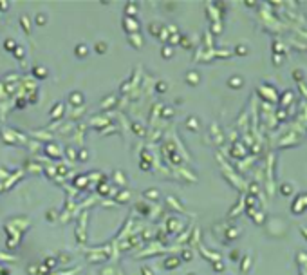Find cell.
Listing matches in <instances>:
<instances>
[{
  "instance_id": "cell-6",
  "label": "cell",
  "mask_w": 307,
  "mask_h": 275,
  "mask_svg": "<svg viewBox=\"0 0 307 275\" xmlns=\"http://www.w3.org/2000/svg\"><path fill=\"white\" fill-rule=\"evenodd\" d=\"M36 20H38V24H40V26H44V24H45V18H44V15H38V16H36Z\"/></svg>"
},
{
  "instance_id": "cell-1",
  "label": "cell",
  "mask_w": 307,
  "mask_h": 275,
  "mask_svg": "<svg viewBox=\"0 0 307 275\" xmlns=\"http://www.w3.org/2000/svg\"><path fill=\"white\" fill-rule=\"evenodd\" d=\"M76 55H78L80 58H85V56L89 55V47H87V45H83V44H80V45L76 47Z\"/></svg>"
},
{
  "instance_id": "cell-5",
  "label": "cell",
  "mask_w": 307,
  "mask_h": 275,
  "mask_svg": "<svg viewBox=\"0 0 307 275\" xmlns=\"http://www.w3.org/2000/svg\"><path fill=\"white\" fill-rule=\"evenodd\" d=\"M163 55H164V58H170V56H172V49L166 45V47L163 49Z\"/></svg>"
},
{
  "instance_id": "cell-2",
  "label": "cell",
  "mask_w": 307,
  "mask_h": 275,
  "mask_svg": "<svg viewBox=\"0 0 307 275\" xmlns=\"http://www.w3.org/2000/svg\"><path fill=\"white\" fill-rule=\"evenodd\" d=\"M81 96H80V92H72L71 94V103H81Z\"/></svg>"
},
{
  "instance_id": "cell-8",
  "label": "cell",
  "mask_w": 307,
  "mask_h": 275,
  "mask_svg": "<svg viewBox=\"0 0 307 275\" xmlns=\"http://www.w3.org/2000/svg\"><path fill=\"white\" fill-rule=\"evenodd\" d=\"M164 89H166L164 83H159V85H157V91H164Z\"/></svg>"
},
{
  "instance_id": "cell-7",
  "label": "cell",
  "mask_w": 307,
  "mask_h": 275,
  "mask_svg": "<svg viewBox=\"0 0 307 275\" xmlns=\"http://www.w3.org/2000/svg\"><path fill=\"white\" fill-rule=\"evenodd\" d=\"M126 7H128V9H126V13H128V15H134L136 13V6H126Z\"/></svg>"
},
{
  "instance_id": "cell-4",
  "label": "cell",
  "mask_w": 307,
  "mask_h": 275,
  "mask_svg": "<svg viewBox=\"0 0 307 275\" xmlns=\"http://www.w3.org/2000/svg\"><path fill=\"white\" fill-rule=\"evenodd\" d=\"M177 262H179V261H177V259H174V257H172V259H168V261H166V262H164V266H166V268H168V270H170V266H174V264H175V266H177Z\"/></svg>"
},
{
  "instance_id": "cell-3",
  "label": "cell",
  "mask_w": 307,
  "mask_h": 275,
  "mask_svg": "<svg viewBox=\"0 0 307 275\" xmlns=\"http://www.w3.org/2000/svg\"><path fill=\"white\" fill-rule=\"evenodd\" d=\"M96 51L100 52V55H101V52H105V51H107V44H101V42H98V44H96Z\"/></svg>"
}]
</instances>
